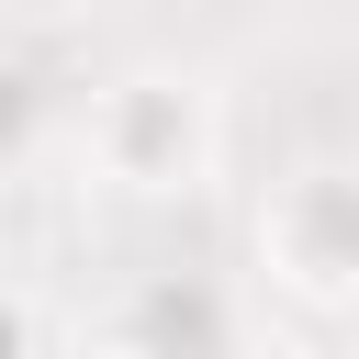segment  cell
Segmentation results:
<instances>
[{
    "instance_id": "6da1fadb",
    "label": "cell",
    "mask_w": 359,
    "mask_h": 359,
    "mask_svg": "<svg viewBox=\"0 0 359 359\" xmlns=\"http://www.w3.org/2000/svg\"><path fill=\"white\" fill-rule=\"evenodd\" d=\"M79 168L123 202H191L224 168V101L202 67H123L79 101Z\"/></svg>"
},
{
    "instance_id": "7a4b0ae2",
    "label": "cell",
    "mask_w": 359,
    "mask_h": 359,
    "mask_svg": "<svg viewBox=\"0 0 359 359\" xmlns=\"http://www.w3.org/2000/svg\"><path fill=\"white\" fill-rule=\"evenodd\" d=\"M258 269L292 303H348L359 314V168L348 157H314V168L269 180V202H258Z\"/></svg>"
},
{
    "instance_id": "3957f363",
    "label": "cell",
    "mask_w": 359,
    "mask_h": 359,
    "mask_svg": "<svg viewBox=\"0 0 359 359\" xmlns=\"http://www.w3.org/2000/svg\"><path fill=\"white\" fill-rule=\"evenodd\" d=\"M236 359H325V348H314V337H247Z\"/></svg>"
},
{
    "instance_id": "277c9868",
    "label": "cell",
    "mask_w": 359,
    "mask_h": 359,
    "mask_svg": "<svg viewBox=\"0 0 359 359\" xmlns=\"http://www.w3.org/2000/svg\"><path fill=\"white\" fill-rule=\"evenodd\" d=\"M90 359H168V348H157V337H135V325H123V337H101V348H90Z\"/></svg>"
}]
</instances>
